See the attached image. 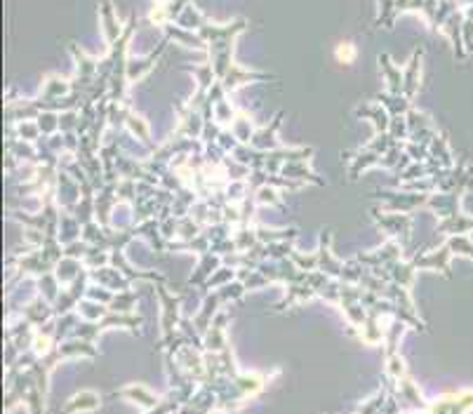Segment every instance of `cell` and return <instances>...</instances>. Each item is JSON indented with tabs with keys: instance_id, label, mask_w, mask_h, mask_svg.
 Instances as JSON below:
<instances>
[{
	"instance_id": "1",
	"label": "cell",
	"mask_w": 473,
	"mask_h": 414,
	"mask_svg": "<svg viewBox=\"0 0 473 414\" xmlns=\"http://www.w3.org/2000/svg\"><path fill=\"white\" fill-rule=\"evenodd\" d=\"M125 398H132V400H141V405L144 407H155V403H158V398L151 396L146 389H141V386H130V389L123 391Z\"/></svg>"
},
{
	"instance_id": "2",
	"label": "cell",
	"mask_w": 473,
	"mask_h": 414,
	"mask_svg": "<svg viewBox=\"0 0 473 414\" xmlns=\"http://www.w3.org/2000/svg\"><path fill=\"white\" fill-rule=\"evenodd\" d=\"M421 61V50L414 52L412 61H409L407 71H405V83H407V99H412L414 97V87H417V66H419Z\"/></svg>"
},
{
	"instance_id": "3",
	"label": "cell",
	"mask_w": 473,
	"mask_h": 414,
	"mask_svg": "<svg viewBox=\"0 0 473 414\" xmlns=\"http://www.w3.org/2000/svg\"><path fill=\"white\" fill-rule=\"evenodd\" d=\"M335 57H337L339 64H351V61L356 59V45L349 43V40H346V43H342V45H337Z\"/></svg>"
},
{
	"instance_id": "4",
	"label": "cell",
	"mask_w": 473,
	"mask_h": 414,
	"mask_svg": "<svg viewBox=\"0 0 473 414\" xmlns=\"http://www.w3.org/2000/svg\"><path fill=\"white\" fill-rule=\"evenodd\" d=\"M78 407H80V410H95V407H97L95 393H83L80 398H76L73 403H68L66 407H64V410H78Z\"/></svg>"
}]
</instances>
